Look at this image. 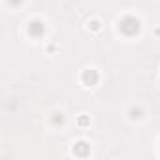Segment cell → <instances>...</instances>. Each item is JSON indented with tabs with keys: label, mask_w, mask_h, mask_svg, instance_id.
<instances>
[{
	"label": "cell",
	"mask_w": 160,
	"mask_h": 160,
	"mask_svg": "<svg viewBox=\"0 0 160 160\" xmlns=\"http://www.w3.org/2000/svg\"><path fill=\"white\" fill-rule=\"evenodd\" d=\"M119 28H121L126 36H132V34H136V32L139 30V21H138V19H134V17H126V19H122V21H121Z\"/></svg>",
	"instance_id": "obj_1"
},
{
	"label": "cell",
	"mask_w": 160,
	"mask_h": 160,
	"mask_svg": "<svg viewBox=\"0 0 160 160\" xmlns=\"http://www.w3.org/2000/svg\"><path fill=\"white\" fill-rule=\"evenodd\" d=\"M81 81L87 87H94L98 83V73H96V70H85L83 75H81Z\"/></svg>",
	"instance_id": "obj_2"
},
{
	"label": "cell",
	"mask_w": 160,
	"mask_h": 160,
	"mask_svg": "<svg viewBox=\"0 0 160 160\" xmlns=\"http://www.w3.org/2000/svg\"><path fill=\"white\" fill-rule=\"evenodd\" d=\"M42 32H43V25L40 23V21H32L30 25H28V34L30 36H42Z\"/></svg>",
	"instance_id": "obj_3"
},
{
	"label": "cell",
	"mask_w": 160,
	"mask_h": 160,
	"mask_svg": "<svg viewBox=\"0 0 160 160\" xmlns=\"http://www.w3.org/2000/svg\"><path fill=\"white\" fill-rule=\"evenodd\" d=\"M73 152H75L77 156H85V154L89 152V145H87L85 141H79V143H75V147H73Z\"/></svg>",
	"instance_id": "obj_4"
},
{
	"label": "cell",
	"mask_w": 160,
	"mask_h": 160,
	"mask_svg": "<svg viewBox=\"0 0 160 160\" xmlns=\"http://www.w3.org/2000/svg\"><path fill=\"white\" fill-rule=\"evenodd\" d=\"M89 28L91 30H100V21H96V19L94 21H89Z\"/></svg>",
	"instance_id": "obj_5"
},
{
	"label": "cell",
	"mask_w": 160,
	"mask_h": 160,
	"mask_svg": "<svg viewBox=\"0 0 160 160\" xmlns=\"http://www.w3.org/2000/svg\"><path fill=\"white\" fill-rule=\"evenodd\" d=\"M77 124H79V126H87V124H89V119H87V117H79V119H77Z\"/></svg>",
	"instance_id": "obj_6"
},
{
	"label": "cell",
	"mask_w": 160,
	"mask_h": 160,
	"mask_svg": "<svg viewBox=\"0 0 160 160\" xmlns=\"http://www.w3.org/2000/svg\"><path fill=\"white\" fill-rule=\"evenodd\" d=\"M132 117H134V119H139V117H141V111H139V109H138V111L132 109Z\"/></svg>",
	"instance_id": "obj_7"
}]
</instances>
